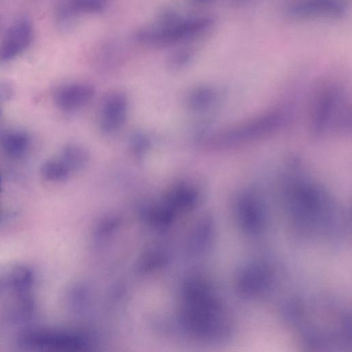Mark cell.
Listing matches in <instances>:
<instances>
[{
    "label": "cell",
    "mask_w": 352,
    "mask_h": 352,
    "mask_svg": "<svg viewBox=\"0 0 352 352\" xmlns=\"http://www.w3.org/2000/svg\"><path fill=\"white\" fill-rule=\"evenodd\" d=\"M310 131L315 136L346 133L351 129L350 102L344 88L329 82L318 91L312 104Z\"/></svg>",
    "instance_id": "obj_1"
},
{
    "label": "cell",
    "mask_w": 352,
    "mask_h": 352,
    "mask_svg": "<svg viewBox=\"0 0 352 352\" xmlns=\"http://www.w3.org/2000/svg\"><path fill=\"white\" fill-rule=\"evenodd\" d=\"M287 120L285 109H271L212 134L208 144L226 147L251 142L279 131Z\"/></svg>",
    "instance_id": "obj_2"
},
{
    "label": "cell",
    "mask_w": 352,
    "mask_h": 352,
    "mask_svg": "<svg viewBox=\"0 0 352 352\" xmlns=\"http://www.w3.org/2000/svg\"><path fill=\"white\" fill-rule=\"evenodd\" d=\"M214 23V17L208 14L183 15L168 25L154 23L141 27L135 32L133 38L145 45H166L205 33Z\"/></svg>",
    "instance_id": "obj_3"
},
{
    "label": "cell",
    "mask_w": 352,
    "mask_h": 352,
    "mask_svg": "<svg viewBox=\"0 0 352 352\" xmlns=\"http://www.w3.org/2000/svg\"><path fill=\"white\" fill-rule=\"evenodd\" d=\"M286 16L298 21L338 19L344 16L347 7L338 0H311L293 3L284 10Z\"/></svg>",
    "instance_id": "obj_4"
},
{
    "label": "cell",
    "mask_w": 352,
    "mask_h": 352,
    "mask_svg": "<svg viewBox=\"0 0 352 352\" xmlns=\"http://www.w3.org/2000/svg\"><path fill=\"white\" fill-rule=\"evenodd\" d=\"M129 109L126 95L120 91L107 94L102 100L98 128L103 134L112 135L120 129L124 123Z\"/></svg>",
    "instance_id": "obj_5"
},
{
    "label": "cell",
    "mask_w": 352,
    "mask_h": 352,
    "mask_svg": "<svg viewBox=\"0 0 352 352\" xmlns=\"http://www.w3.org/2000/svg\"><path fill=\"white\" fill-rule=\"evenodd\" d=\"M32 38L33 28L29 19L23 16L16 20L0 43V63L8 61L25 51Z\"/></svg>",
    "instance_id": "obj_6"
},
{
    "label": "cell",
    "mask_w": 352,
    "mask_h": 352,
    "mask_svg": "<svg viewBox=\"0 0 352 352\" xmlns=\"http://www.w3.org/2000/svg\"><path fill=\"white\" fill-rule=\"evenodd\" d=\"M94 95L95 89L89 83L67 82L56 88L53 100L61 111L72 112L88 104Z\"/></svg>",
    "instance_id": "obj_7"
},
{
    "label": "cell",
    "mask_w": 352,
    "mask_h": 352,
    "mask_svg": "<svg viewBox=\"0 0 352 352\" xmlns=\"http://www.w3.org/2000/svg\"><path fill=\"white\" fill-rule=\"evenodd\" d=\"M218 94L215 89L209 85L197 86L186 96L188 108L197 113L210 109L217 102Z\"/></svg>",
    "instance_id": "obj_8"
},
{
    "label": "cell",
    "mask_w": 352,
    "mask_h": 352,
    "mask_svg": "<svg viewBox=\"0 0 352 352\" xmlns=\"http://www.w3.org/2000/svg\"><path fill=\"white\" fill-rule=\"evenodd\" d=\"M197 201V192L195 189L179 184L168 193L164 203L175 212L190 209L196 204Z\"/></svg>",
    "instance_id": "obj_9"
},
{
    "label": "cell",
    "mask_w": 352,
    "mask_h": 352,
    "mask_svg": "<svg viewBox=\"0 0 352 352\" xmlns=\"http://www.w3.org/2000/svg\"><path fill=\"white\" fill-rule=\"evenodd\" d=\"M30 139L28 134L21 130L6 132L1 138V145L5 153L12 157L23 155L29 147Z\"/></svg>",
    "instance_id": "obj_10"
},
{
    "label": "cell",
    "mask_w": 352,
    "mask_h": 352,
    "mask_svg": "<svg viewBox=\"0 0 352 352\" xmlns=\"http://www.w3.org/2000/svg\"><path fill=\"white\" fill-rule=\"evenodd\" d=\"M89 157V153L83 146L71 144L63 149L60 160L69 171L78 170L86 166Z\"/></svg>",
    "instance_id": "obj_11"
},
{
    "label": "cell",
    "mask_w": 352,
    "mask_h": 352,
    "mask_svg": "<svg viewBox=\"0 0 352 352\" xmlns=\"http://www.w3.org/2000/svg\"><path fill=\"white\" fill-rule=\"evenodd\" d=\"M141 214L147 222L158 228L166 227L174 217V211L165 203L160 206H146L142 208Z\"/></svg>",
    "instance_id": "obj_12"
},
{
    "label": "cell",
    "mask_w": 352,
    "mask_h": 352,
    "mask_svg": "<svg viewBox=\"0 0 352 352\" xmlns=\"http://www.w3.org/2000/svg\"><path fill=\"white\" fill-rule=\"evenodd\" d=\"M167 256L162 250H153L142 254L136 263L137 271L146 273L161 267L167 263Z\"/></svg>",
    "instance_id": "obj_13"
},
{
    "label": "cell",
    "mask_w": 352,
    "mask_h": 352,
    "mask_svg": "<svg viewBox=\"0 0 352 352\" xmlns=\"http://www.w3.org/2000/svg\"><path fill=\"white\" fill-rule=\"evenodd\" d=\"M210 224L207 221H201L194 229L188 243V250L192 254L202 251L208 242Z\"/></svg>",
    "instance_id": "obj_14"
},
{
    "label": "cell",
    "mask_w": 352,
    "mask_h": 352,
    "mask_svg": "<svg viewBox=\"0 0 352 352\" xmlns=\"http://www.w3.org/2000/svg\"><path fill=\"white\" fill-rule=\"evenodd\" d=\"M41 172L49 180L61 181L68 177L70 171L60 160H51L43 164Z\"/></svg>",
    "instance_id": "obj_15"
},
{
    "label": "cell",
    "mask_w": 352,
    "mask_h": 352,
    "mask_svg": "<svg viewBox=\"0 0 352 352\" xmlns=\"http://www.w3.org/2000/svg\"><path fill=\"white\" fill-rule=\"evenodd\" d=\"M194 57V51L189 47H182L173 52L168 57L167 65L173 70L187 66Z\"/></svg>",
    "instance_id": "obj_16"
},
{
    "label": "cell",
    "mask_w": 352,
    "mask_h": 352,
    "mask_svg": "<svg viewBox=\"0 0 352 352\" xmlns=\"http://www.w3.org/2000/svg\"><path fill=\"white\" fill-rule=\"evenodd\" d=\"M72 3L79 15L98 14L106 8V3L101 0H74Z\"/></svg>",
    "instance_id": "obj_17"
},
{
    "label": "cell",
    "mask_w": 352,
    "mask_h": 352,
    "mask_svg": "<svg viewBox=\"0 0 352 352\" xmlns=\"http://www.w3.org/2000/svg\"><path fill=\"white\" fill-rule=\"evenodd\" d=\"M121 219L118 215H107L98 223L95 233L98 237H107L118 228Z\"/></svg>",
    "instance_id": "obj_18"
},
{
    "label": "cell",
    "mask_w": 352,
    "mask_h": 352,
    "mask_svg": "<svg viewBox=\"0 0 352 352\" xmlns=\"http://www.w3.org/2000/svg\"><path fill=\"white\" fill-rule=\"evenodd\" d=\"M150 144V138L144 132H134L129 138L130 148L136 155L144 153L148 149Z\"/></svg>",
    "instance_id": "obj_19"
},
{
    "label": "cell",
    "mask_w": 352,
    "mask_h": 352,
    "mask_svg": "<svg viewBox=\"0 0 352 352\" xmlns=\"http://www.w3.org/2000/svg\"><path fill=\"white\" fill-rule=\"evenodd\" d=\"M13 90L11 85L7 82L0 80V101L9 100L12 95Z\"/></svg>",
    "instance_id": "obj_20"
}]
</instances>
